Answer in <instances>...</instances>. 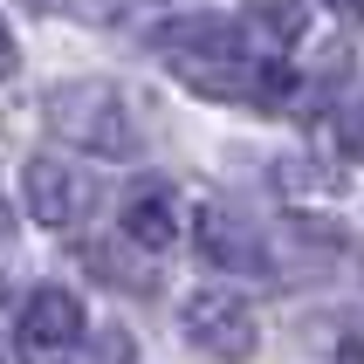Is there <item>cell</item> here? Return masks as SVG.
I'll use <instances>...</instances> for the list:
<instances>
[{"instance_id":"cell-1","label":"cell","mask_w":364,"mask_h":364,"mask_svg":"<svg viewBox=\"0 0 364 364\" xmlns=\"http://www.w3.org/2000/svg\"><path fill=\"white\" fill-rule=\"evenodd\" d=\"M41 117L62 144H76L90 159H110V165H131L144 151V124L131 110L117 82H97V76H76V82H55L41 97Z\"/></svg>"},{"instance_id":"cell-2","label":"cell","mask_w":364,"mask_h":364,"mask_svg":"<svg viewBox=\"0 0 364 364\" xmlns=\"http://www.w3.org/2000/svg\"><path fill=\"white\" fill-rule=\"evenodd\" d=\"M179 330H186L193 350H206V358H220V364H247L262 350V316L234 289H193L179 303Z\"/></svg>"},{"instance_id":"cell-3","label":"cell","mask_w":364,"mask_h":364,"mask_svg":"<svg viewBox=\"0 0 364 364\" xmlns=\"http://www.w3.org/2000/svg\"><path fill=\"white\" fill-rule=\"evenodd\" d=\"M90 200H97V186L82 179L69 159H55V151L21 165V206H28L35 227H76L90 213Z\"/></svg>"},{"instance_id":"cell-4","label":"cell","mask_w":364,"mask_h":364,"mask_svg":"<svg viewBox=\"0 0 364 364\" xmlns=\"http://www.w3.org/2000/svg\"><path fill=\"white\" fill-rule=\"evenodd\" d=\"M193 247H200L213 268H227V275H268V241H262V227L241 220L234 206H200L193 213Z\"/></svg>"},{"instance_id":"cell-5","label":"cell","mask_w":364,"mask_h":364,"mask_svg":"<svg viewBox=\"0 0 364 364\" xmlns=\"http://www.w3.org/2000/svg\"><path fill=\"white\" fill-rule=\"evenodd\" d=\"M82 330H90L82 303L69 296V289H55V282H41L35 296L21 303V350H35V358H62V350H76Z\"/></svg>"},{"instance_id":"cell-6","label":"cell","mask_w":364,"mask_h":364,"mask_svg":"<svg viewBox=\"0 0 364 364\" xmlns=\"http://www.w3.org/2000/svg\"><path fill=\"white\" fill-rule=\"evenodd\" d=\"M303 35H309V7L303 0H255L241 14V41H247V55H262V62L289 55Z\"/></svg>"},{"instance_id":"cell-7","label":"cell","mask_w":364,"mask_h":364,"mask_svg":"<svg viewBox=\"0 0 364 364\" xmlns=\"http://www.w3.org/2000/svg\"><path fill=\"white\" fill-rule=\"evenodd\" d=\"M124 241L138 247V255H165V247L179 241V206H172V193L159 179L124 200Z\"/></svg>"},{"instance_id":"cell-8","label":"cell","mask_w":364,"mask_h":364,"mask_svg":"<svg viewBox=\"0 0 364 364\" xmlns=\"http://www.w3.org/2000/svg\"><path fill=\"white\" fill-rule=\"evenodd\" d=\"M275 179H282V193H296V200H330V193H337V172H330L323 159H303V151H296V159H282L275 165Z\"/></svg>"},{"instance_id":"cell-9","label":"cell","mask_w":364,"mask_h":364,"mask_svg":"<svg viewBox=\"0 0 364 364\" xmlns=\"http://www.w3.org/2000/svg\"><path fill=\"white\" fill-rule=\"evenodd\" d=\"M289 241L303 247V255H316V262H330V255H344V227L337 220H309V213H296V220H289Z\"/></svg>"},{"instance_id":"cell-10","label":"cell","mask_w":364,"mask_h":364,"mask_svg":"<svg viewBox=\"0 0 364 364\" xmlns=\"http://www.w3.org/2000/svg\"><path fill=\"white\" fill-rule=\"evenodd\" d=\"M337 144H344L350 159L364 165V103H350V110H344V124H337Z\"/></svg>"},{"instance_id":"cell-11","label":"cell","mask_w":364,"mask_h":364,"mask_svg":"<svg viewBox=\"0 0 364 364\" xmlns=\"http://www.w3.org/2000/svg\"><path fill=\"white\" fill-rule=\"evenodd\" d=\"M90 364H131V337H124V330H103L97 337V358Z\"/></svg>"},{"instance_id":"cell-12","label":"cell","mask_w":364,"mask_h":364,"mask_svg":"<svg viewBox=\"0 0 364 364\" xmlns=\"http://www.w3.org/2000/svg\"><path fill=\"white\" fill-rule=\"evenodd\" d=\"M14 69H21V41H14V28L0 21V82L14 76Z\"/></svg>"},{"instance_id":"cell-13","label":"cell","mask_w":364,"mask_h":364,"mask_svg":"<svg viewBox=\"0 0 364 364\" xmlns=\"http://www.w3.org/2000/svg\"><path fill=\"white\" fill-rule=\"evenodd\" d=\"M14 234V206H7V193H0V241Z\"/></svg>"},{"instance_id":"cell-14","label":"cell","mask_w":364,"mask_h":364,"mask_svg":"<svg viewBox=\"0 0 364 364\" xmlns=\"http://www.w3.org/2000/svg\"><path fill=\"white\" fill-rule=\"evenodd\" d=\"M330 7H344V14H364V0H330Z\"/></svg>"}]
</instances>
